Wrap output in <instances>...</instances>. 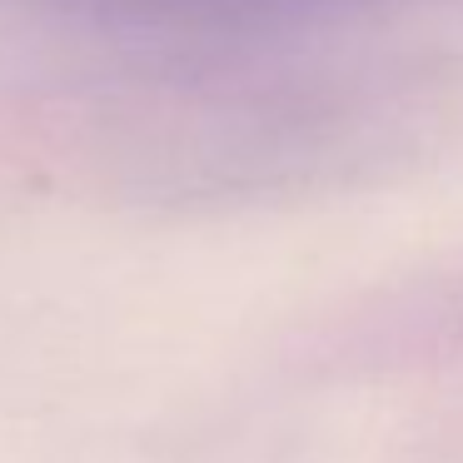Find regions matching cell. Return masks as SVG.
<instances>
[]
</instances>
